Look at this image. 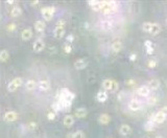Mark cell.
Listing matches in <instances>:
<instances>
[{
  "label": "cell",
  "mask_w": 167,
  "mask_h": 138,
  "mask_svg": "<svg viewBox=\"0 0 167 138\" xmlns=\"http://www.w3.org/2000/svg\"><path fill=\"white\" fill-rule=\"evenodd\" d=\"M160 111L163 113V114H164V115H166V116H167V107H163V108L161 109Z\"/></svg>",
  "instance_id": "f35d334b"
},
{
  "label": "cell",
  "mask_w": 167,
  "mask_h": 138,
  "mask_svg": "<svg viewBox=\"0 0 167 138\" xmlns=\"http://www.w3.org/2000/svg\"><path fill=\"white\" fill-rule=\"evenodd\" d=\"M55 117H57V113H55L54 111H51V112H49L48 114H47V118H48L49 120H54Z\"/></svg>",
  "instance_id": "1f68e13d"
},
{
  "label": "cell",
  "mask_w": 167,
  "mask_h": 138,
  "mask_svg": "<svg viewBox=\"0 0 167 138\" xmlns=\"http://www.w3.org/2000/svg\"><path fill=\"white\" fill-rule=\"evenodd\" d=\"M136 92H137V94L140 95V96L145 97V96H148L149 95L151 89H149V87H147V86H141V87H139L137 90H136Z\"/></svg>",
  "instance_id": "9c48e42d"
},
{
  "label": "cell",
  "mask_w": 167,
  "mask_h": 138,
  "mask_svg": "<svg viewBox=\"0 0 167 138\" xmlns=\"http://www.w3.org/2000/svg\"><path fill=\"white\" fill-rule=\"evenodd\" d=\"M52 109H53V111H54L55 113L57 112V111H59V110H62V108H61V105H59L57 101H55V103H53V105H52Z\"/></svg>",
  "instance_id": "d6a6232c"
},
{
  "label": "cell",
  "mask_w": 167,
  "mask_h": 138,
  "mask_svg": "<svg viewBox=\"0 0 167 138\" xmlns=\"http://www.w3.org/2000/svg\"><path fill=\"white\" fill-rule=\"evenodd\" d=\"M166 118H167L166 115H164L161 111H159V112H157L153 115H151V118H149V120H151V121H153L156 124H162V122H164Z\"/></svg>",
  "instance_id": "5b68a950"
},
{
  "label": "cell",
  "mask_w": 167,
  "mask_h": 138,
  "mask_svg": "<svg viewBox=\"0 0 167 138\" xmlns=\"http://www.w3.org/2000/svg\"><path fill=\"white\" fill-rule=\"evenodd\" d=\"M38 87H39V89L41 90V91H47V90H49V88H50V84H49L48 80H40L39 83H38Z\"/></svg>",
  "instance_id": "e0dca14e"
},
{
  "label": "cell",
  "mask_w": 167,
  "mask_h": 138,
  "mask_svg": "<svg viewBox=\"0 0 167 138\" xmlns=\"http://www.w3.org/2000/svg\"><path fill=\"white\" fill-rule=\"evenodd\" d=\"M157 101H158V98L156 96H151L147 101V104H148L149 106H153V105H156Z\"/></svg>",
  "instance_id": "83f0119b"
},
{
  "label": "cell",
  "mask_w": 167,
  "mask_h": 138,
  "mask_svg": "<svg viewBox=\"0 0 167 138\" xmlns=\"http://www.w3.org/2000/svg\"><path fill=\"white\" fill-rule=\"evenodd\" d=\"M88 65V62L85 60V59H78V60L75 61L74 63V67L77 70H82V69H85Z\"/></svg>",
  "instance_id": "7c38bea8"
},
{
  "label": "cell",
  "mask_w": 167,
  "mask_h": 138,
  "mask_svg": "<svg viewBox=\"0 0 167 138\" xmlns=\"http://www.w3.org/2000/svg\"><path fill=\"white\" fill-rule=\"evenodd\" d=\"M112 86H113V80L110 78H105L102 82V87L107 91H112Z\"/></svg>",
  "instance_id": "ffe728a7"
},
{
  "label": "cell",
  "mask_w": 167,
  "mask_h": 138,
  "mask_svg": "<svg viewBox=\"0 0 167 138\" xmlns=\"http://www.w3.org/2000/svg\"><path fill=\"white\" fill-rule=\"evenodd\" d=\"M21 15H22V9H21L19 5H16V6H14L13 9H11V16L13 17V18H18V17H20Z\"/></svg>",
  "instance_id": "5bb4252c"
},
{
  "label": "cell",
  "mask_w": 167,
  "mask_h": 138,
  "mask_svg": "<svg viewBox=\"0 0 167 138\" xmlns=\"http://www.w3.org/2000/svg\"><path fill=\"white\" fill-rule=\"evenodd\" d=\"M122 49V43L119 40H116L112 43V50L114 53H118L120 52Z\"/></svg>",
  "instance_id": "9a60e30c"
},
{
  "label": "cell",
  "mask_w": 167,
  "mask_h": 138,
  "mask_svg": "<svg viewBox=\"0 0 167 138\" xmlns=\"http://www.w3.org/2000/svg\"><path fill=\"white\" fill-rule=\"evenodd\" d=\"M73 39H74L73 34H68V36H67V42H69V44H70L71 42H73Z\"/></svg>",
  "instance_id": "74e56055"
},
{
  "label": "cell",
  "mask_w": 167,
  "mask_h": 138,
  "mask_svg": "<svg viewBox=\"0 0 167 138\" xmlns=\"http://www.w3.org/2000/svg\"><path fill=\"white\" fill-rule=\"evenodd\" d=\"M88 4L93 11H101V1H89Z\"/></svg>",
  "instance_id": "d6986e66"
},
{
  "label": "cell",
  "mask_w": 167,
  "mask_h": 138,
  "mask_svg": "<svg viewBox=\"0 0 167 138\" xmlns=\"http://www.w3.org/2000/svg\"><path fill=\"white\" fill-rule=\"evenodd\" d=\"M17 118H18V114L15 111H9V112H6L4 114L3 119L6 122H13L15 120H17Z\"/></svg>",
  "instance_id": "52a82bcc"
},
{
  "label": "cell",
  "mask_w": 167,
  "mask_h": 138,
  "mask_svg": "<svg viewBox=\"0 0 167 138\" xmlns=\"http://www.w3.org/2000/svg\"><path fill=\"white\" fill-rule=\"evenodd\" d=\"M74 138H86L85 133L80 131V130H78V131L74 132Z\"/></svg>",
  "instance_id": "f1b7e54d"
},
{
  "label": "cell",
  "mask_w": 167,
  "mask_h": 138,
  "mask_svg": "<svg viewBox=\"0 0 167 138\" xmlns=\"http://www.w3.org/2000/svg\"><path fill=\"white\" fill-rule=\"evenodd\" d=\"M142 29L144 30L145 32H148L151 34H160L162 28H161V25L158 24V23H153V22H144L142 24Z\"/></svg>",
  "instance_id": "6da1fadb"
},
{
  "label": "cell",
  "mask_w": 167,
  "mask_h": 138,
  "mask_svg": "<svg viewBox=\"0 0 167 138\" xmlns=\"http://www.w3.org/2000/svg\"><path fill=\"white\" fill-rule=\"evenodd\" d=\"M119 133L121 134L122 136H130L132 134V128L128 124H123L119 128Z\"/></svg>",
  "instance_id": "ba28073f"
},
{
  "label": "cell",
  "mask_w": 167,
  "mask_h": 138,
  "mask_svg": "<svg viewBox=\"0 0 167 138\" xmlns=\"http://www.w3.org/2000/svg\"><path fill=\"white\" fill-rule=\"evenodd\" d=\"M23 84V80L21 78H16L13 80L9 82V84L7 85V91L9 92H14L20 87Z\"/></svg>",
  "instance_id": "277c9868"
},
{
  "label": "cell",
  "mask_w": 167,
  "mask_h": 138,
  "mask_svg": "<svg viewBox=\"0 0 167 138\" xmlns=\"http://www.w3.org/2000/svg\"><path fill=\"white\" fill-rule=\"evenodd\" d=\"M118 88H119L118 83H117L116 80H113V86H112V91H111V92H115V91H117V90H118Z\"/></svg>",
  "instance_id": "d590c367"
},
{
  "label": "cell",
  "mask_w": 167,
  "mask_h": 138,
  "mask_svg": "<svg viewBox=\"0 0 167 138\" xmlns=\"http://www.w3.org/2000/svg\"><path fill=\"white\" fill-rule=\"evenodd\" d=\"M16 27H17V25L15 24V23H11V24L7 25L6 29L9 30V32H14V30L16 29Z\"/></svg>",
  "instance_id": "e575fe53"
},
{
  "label": "cell",
  "mask_w": 167,
  "mask_h": 138,
  "mask_svg": "<svg viewBox=\"0 0 167 138\" xmlns=\"http://www.w3.org/2000/svg\"><path fill=\"white\" fill-rule=\"evenodd\" d=\"M34 28H36V30H37L38 32H43L46 28L45 22L42 20H38L37 22L34 23Z\"/></svg>",
  "instance_id": "2e32d148"
},
{
  "label": "cell",
  "mask_w": 167,
  "mask_h": 138,
  "mask_svg": "<svg viewBox=\"0 0 167 138\" xmlns=\"http://www.w3.org/2000/svg\"><path fill=\"white\" fill-rule=\"evenodd\" d=\"M65 20L64 19H61L57 22V25H55L54 29H53V34H54V38L57 39H61V38L64 37L65 34Z\"/></svg>",
  "instance_id": "7a4b0ae2"
},
{
  "label": "cell",
  "mask_w": 167,
  "mask_h": 138,
  "mask_svg": "<svg viewBox=\"0 0 167 138\" xmlns=\"http://www.w3.org/2000/svg\"><path fill=\"white\" fill-rule=\"evenodd\" d=\"M44 48H45V43L43 40L38 39L34 41V45H32V49L34 52H41L42 50H44Z\"/></svg>",
  "instance_id": "8992f818"
},
{
  "label": "cell",
  "mask_w": 167,
  "mask_h": 138,
  "mask_svg": "<svg viewBox=\"0 0 167 138\" xmlns=\"http://www.w3.org/2000/svg\"><path fill=\"white\" fill-rule=\"evenodd\" d=\"M37 128H38L37 122H29V124H27V129L30 130V131H34V130H36Z\"/></svg>",
  "instance_id": "4dcf8cb0"
},
{
  "label": "cell",
  "mask_w": 167,
  "mask_h": 138,
  "mask_svg": "<svg viewBox=\"0 0 167 138\" xmlns=\"http://www.w3.org/2000/svg\"><path fill=\"white\" fill-rule=\"evenodd\" d=\"M155 138H163V137H162V136H156Z\"/></svg>",
  "instance_id": "f6af8a7d"
},
{
  "label": "cell",
  "mask_w": 167,
  "mask_h": 138,
  "mask_svg": "<svg viewBox=\"0 0 167 138\" xmlns=\"http://www.w3.org/2000/svg\"><path fill=\"white\" fill-rule=\"evenodd\" d=\"M145 47H146V50L148 55H151L153 53V44H151V41H145Z\"/></svg>",
  "instance_id": "4316f807"
},
{
  "label": "cell",
  "mask_w": 167,
  "mask_h": 138,
  "mask_svg": "<svg viewBox=\"0 0 167 138\" xmlns=\"http://www.w3.org/2000/svg\"><path fill=\"white\" fill-rule=\"evenodd\" d=\"M66 138H74V133H69V134H67Z\"/></svg>",
  "instance_id": "b9f144b4"
},
{
  "label": "cell",
  "mask_w": 167,
  "mask_h": 138,
  "mask_svg": "<svg viewBox=\"0 0 167 138\" xmlns=\"http://www.w3.org/2000/svg\"><path fill=\"white\" fill-rule=\"evenodd\" d=\"M141 107H142L141 103L139 101H137V99H132L128 103V109L132 111H139L141 109Z\"/></svg>",
  "instance_id": "30bf717a"
},
{
  "label": "cell",
  "mask_w": 167,
  "mask_h": 138,
  "mask_svg": "<svg viewBox=\"0 0 167 138\" xmlns=\"http://www.w3.org/2000/svg\"><path fill=\"white\" fill-rule=\"evenodd\" d=\"M126 84L128 85H133V84H135V80H126Z\"/></svg>",
  "instance_id": "60d3db41"
},
{
  "label": "cell",
  "mask_w": 167,
  "mask_h": 138,
  "mask_svg": "<svg viewBox=\"0 0 167 138\" xmlns=\"http://www.w3.org/2000/svg\"><path fill=\"white\" fill-rule=\"evenodd\" d=\"M160 85H161L160 80H159L158 78H153V80H151L148 82V87L153 90H157L160 87Z\"/></svg>",
  "instance_id": "44dd1931"
},
{
  "label": "cell",
  "mask_w": 167,
  "mask_h": 138,
  "mask_svg": "<svg viewBox=\"0 0 167 138\" xmlns=\"http://www.w3.org/2000/svg\"><path fill=\"white\" fill-rule=\"evenodd\" d=\"M136 58H137V55H136L135 53H132V55H130V61H136Z\"/></svg>",
  "instance_id": "ab89813d"
},
{
  "label": "cell",
  "mask_w": 167,
  "mask_h": 138,
  "mask_svg": "<svg viewBox=\"0 0 167 138\" xmlns=\"http://www.w3.org/2000/svg\"><path fill=\"white\" fill-rule=\"evenodd\" d=\"M9 53L6 49L1 50V52H0V60H1V62H6L9 60Z\"/></svg>",
  "instance_id": "d4e9b609"
},
{
  "label": "cell",
  "mask_w": 167,
  "mask_h": 138,
  "mask_svg": "<svg viewBox=\"0 0 167 138\" xmlns=\"http://www.w3.org/2000/svg\"><path fill=\"white\" fill-rule=\"evenodd\" d=\"M15 1H6V4H14Z\"/></svg>",
  "instance_id": "ee69618b"
},
{
  "label": "cell",
  "mask_w": 167,
  "mask_h": 138,
  "mask_svg": "<svg viewBox=\"0 0 167 138\" xmlns=\"http://www.w3.org/2000/svg\"><path fill=\"white\" fill-rule=\"evenodd\" d=\"M42 16L44 17L46 21H50L53 18V15L55 13V7L54 6H45L42 7L41 9Z\"/></svg>",
  "instance_id": "3957f363"
},
{
  "label": "cell",
  "mask_w": 167,
  "mask_h": 138,
  "mask_svg": "<svg viewBox=\"0 0 167 138\" xmlns=\"http://www.w3.org/2000/svg\"><path fill=\"white\" fill-rule=\"evenodd\" d=\"M156 66H157V61L151 60V61L148 62V67H149V68H155Z\"/></svg>",
  "instance_id": "8d00e7d4"
},
{
  "label": "cell",
  "mask_w": 167,
  "mask_h": 138,
  "mask_svg": "<svg viewBox=\"0 0 167 138\" xmlns=\"http://www.w3.org/2000/svg\"><path fill=\"white\" fill-rule=\"evenodd\" d=\"M71 51H72V47H71L70 44H66V45L64 46V52L65 53H70Z\"/></svg>",
  "instance_id": "836d02e7"
},
{
  "label": "cell",
  "mask_w": 167,
  "mask_h": 138,
  "mask_svg": "<svg viewBox=\"0 0 167 138\" xmlns=\"http://www.w3.org/2000/svg\"><path fill=\"white\" fill-rule=\"evenodd\" d=\"M40 2L39 1H34V2H30V5H32V6H34V5H39Z\"/></svg>",
  "instance_id": "7bdbcfd3"
},
{
  "label": "cell",
  "mask_w": 167,
  "mask_h": 138,
  "mask_svg": "<svg viewBox=\"0 0 167 138\" xmlns=\"http://www.w3.org/2000/svg\"><path fill=\"white\" fill-rule=\"evenodd\" d=\"M96 99L99 103H105L107 99H108V94L105 91H99L96 94Z\"/></svg>",
  "instance_id": "7402d4cb"
},
{
  "label": "cell",
  "mask_w": 167,
  "mask_h": 138,
  "mask_svg": "<svg viewBox=\"0 0 167 138\" xmlns=\"http://www.w3.org/2000/svg\"><path fill=\"white\" fill-rule=\"evenodd\" d=\"M88 114V111L86 110L85 108H77L75 110V113H74V115H75L77 118H85L86 116H87Z\"/></svg>",
  "instance_id": "ac0fdd59"
},
{
  "label": "cell",
  "mask_w": 167,
  "mask_h": 138,
  "mask_svg": "<svg viewBox=\"0 0 167 138\" xmlns=\"http://www.w3.org/2000/svg\"><path fill=\"white\" fill-rule=\"evenodd\" d=\"M32 37V28H25V29L22 30V34H21V38H22L23 41H28Z\"/></svg>",
  "instance_id": "8fae6325"
},
{
  "label": "cell",
  "mask_w": 167,
  "mask_h": 138,
  "mask_svg": "<svg viewBox=\"0 0 167 138\" xmlns=\"http://www.w3.org/2000/svg\"><path fill=\"white\" fill-rule=\"evenodd\" d=\"M125 96H126L125 92H124V91H120L118 93V95H117V99H118L119 101H124V99H125Z\"/></svg>",
  "instance_id": "f546056e"
},
{
  "label": "cell",
  "mask_w": 167,
  "mask_h": 138,
  "mask_svg": "<svg viewBox=\"0 0 167 138\" xmlns=\"http://www.w3.org/2000/svg\"><path fill=\"white\" fill-rule=\"evenodd\" d=\"M166 23H167V20H166Z\"/></svg>",
  "instance_id": "7dc6e473"
},
{
  "label": "cell",
  "mask_w": 167,
  "mask_h": 138,
  "mask_svg": "<svg viewBox=\"0 0 167 138\" xmlns=\"http://www.w3.org/2000/svg\"><path fill=\"white\" fill-rule=\"evenodd\" d=\"M166 86H167V80H166Z\"/></svg>",
  "instance_id": "bcb514c9"
},
{
  "label": "cell",
  "mask_w": 167,
  "mask_h": 138,
  "mask_svg": "<svg viewBox=\"0 0 167 138\" xmlns=\"http://www.w3.org/2000/svg\"><path fill=\"white\" fill-rule=\"evenodd\" d=\"M111 121V116L108 114H101L98 117V122L101 124H107Z\"/></svg>",
  "instance_id": "603a6c76"
},
{
  "label": "cell",
  "mask_w": 167,
  "mask_h": 138,
  "mask_svg": "<svg viewBox=\"0 0 167 138\" xmlns=\"http://www.w3.org/2000/svg\"><path fill=\"white\" fill-rule=\"evenodd\" d=\"M155 122L151 121V120H148L147 122H145L144 124V129L146 130V131H153V129H155Z\"/></svg>",
  "instance_id": "484cf974"
},
{
  "label": "cell",
  "mask_w": 167,
  "mask_h": 138,
  "mask_svg": "<svg viewBox=\"0 0 167 138\" xmlns=\"http://www.w3.org/2000/svg\"><path fill=\"white\" fill-rule=\"evenodd\" d=\"M63 124H64L65 126H67V128H70V126H73L74 124V117L73 115H66L64 117V119H63Z\"/></svg>",
  "instance_id": "4fadbf2b"
},
{
  "label": "cell",
  "mask_w": 167,
  "mask_h": 138,
  "mask_svg": "<svg viewBox=\"0 0 167 138\" xmlns=\"http://www.w3.org/2000/svg\"><path fill=\"white\" fill-rule=\"evenodd\" d=\"M37 85L38 83L34 80H28L25 83V88L27 90H29V91H32V90H34V88L37 87Z\"/></svg>",
  "instance_id": "cb8c5ba5"
}]
</instances>
